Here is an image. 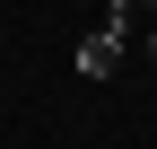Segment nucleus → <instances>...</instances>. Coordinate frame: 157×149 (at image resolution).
I'll list each match as a JSON object with an SVG mask.
<instances>
[{
  "instance_id": "3",
  "label": "nucleus",
  "mask_w": 157,
  "mask_h": 149,
  "mask_svg": "<svg viewBox=\"0 0 157 149\" xmlns=\"http://www.w3.org/2000/svg\"><path fill=\"white\" fill-rule=\"evenodd\" d=\"M148 62H157V35H148Z\"/></svg>"
},
{
  "instance_id": "1",
  "label": "nucleus",
  "mask_w": 157,
  "mask_h": 149,
  "mask_svg": "<svg viewBox=\"0 0 157 149\" xmlns=\"http://www.w3.org/2000/svg\"><path fill=\"white\" fill-rule=\"evenodd\" d=\"M122 53H131V35H113V26H96L87 44H78V79H105V70L122 62Z\"/></svg>"
},
{
  "instance_id": "2",
  "label": "nucleus",
  "mask_w": 157,
  "mask_h": 149,
  "mask_svg": "<svg viewBox=\"0 0 157 149\" xmlns=\"http://www.w3.org/2000/svg\"><path fill=\"white\" fill-rule=\"evenodd\" d=\"M122 9H148V0H122Z\"/></svg>"
}]
</instances>
